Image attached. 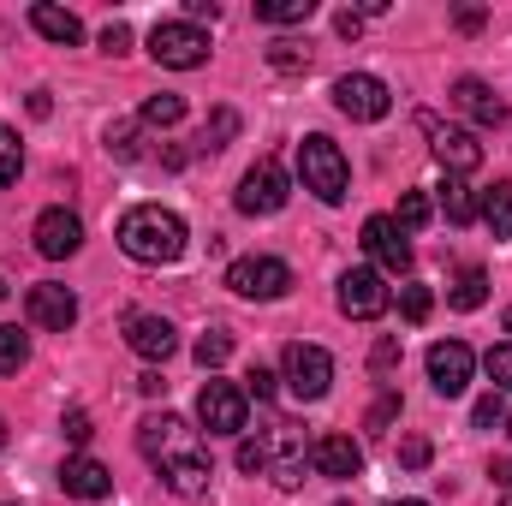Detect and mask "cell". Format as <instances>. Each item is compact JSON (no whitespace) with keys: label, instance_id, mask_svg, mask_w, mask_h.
<instances>
[{"label":"cell","instance_id":"7402d4cb","mask_svg":"<svg viewBox=\"0 0 512 506\" xmlns=\"http://www.w3.org/2000/svg\"><path fill=\"white\" fill-rule=\"evenodd\" d=\"M477 215L489 221V233H495V239H512V179H501V185L477 203Z\"/></svg>","mask_w":512,"mask_h":506},{"label":"cell","instance_id":"7a4b0ae2","mask_svg":"<svg viewBox=\"0 0 512 506\" xmlns=\"http://www.w3.org/2000/svg\"><path fill=\"white\" fill-rule=\"evenodd\" d=\"M185 245H191L185 221H179L173 209H161V203H137V209H126V221H120V251H126L131 262H143V268L179 262Z\"/></svg>","mask_w":512,"mask_h":506},{"label":"cell","instance_id":"f6af8a7d","mask_svg":"<svg viewBox=\"0 0 512 506\" xmlns=\"http://www.w3.org/2000/svg\"><path fill=\"white\" fill-rule=\"evenodd\" d=\"M453 24H459V30H483V6H459Z\"/></svg>","mask_w":512,"mask_h":506},{"label":"cell","instance_id":"8d00e7d4","mask_svg":"<svg viewBox=\"0 0 512 506\" xmlns=\"http://www.w3.org/2000/svg\"><path fill=\"white\" fill-rule=\"evenodd\" d=\"M399 465H405V471H423V465H429V441H423V435H405V441H399Z\"/></svg>","mask_w":512,"mask_h":506},{"label":"cell","instance_id":"7bdbcfd3","mask_svg":"<svg viewBox=\"0 0 512 506\" xmlns=\"http://www.w3.org/2000/svg\"><path fill=\"white\" fill-rule=\"evenodd\" d=\"M370 364H376V370H393V364H399V340H376Z\"/></svg>","mask_w":512,"mask_h":506},{"label":"cell","instance_id":"f35d334b","mask_svg":"<svg viewBox=\"0 0 512 506\" xmlns=\"http://www.w3.org/2000/svg\"><path fill=\"white\" fill-rule=\"evenodd\" d=\"M245 399H262V405H268V399H274V376H268V370H262V364H256L251 376H245Z\"/></svg>","mask_w":512,"mask_h":506},{"label":"cell","instance_id":"5b68a950","mask_svg":"<svg viewBox=\"0 0 512 506\" xmlns=\"http://www.w3.org/2000/svg\"><path fill=\"white\" fill-rule=\"evenodd\" d=\"M149 54H155V66L197 72V66L209 60V36H203V24H191V18H161V24L149 30Z\"/></svg>","mask_w":512,"mask_h":506},{"label":"cell","instance_id":"83f0119b","mask_svg":"<svg viewBox=\"0 0 512 506\" xmlns=\"http://www.w3.org/2000/svg\"><path fill=\"white\" fill-rule=\"evenodd\" d=\"M137 120H143V126H179V120H185V96H167V90H161V96H149V102H143V114H137Z\"/></svg>","mask_w":512,"mask_h":506},{"label":"cell","instance_id":"c3c4849f","mask_svg":"<svg viewBox=\"0 0 512 506\" xmlns=\"http://www.w3.org/2000/svg\"><path fill=\"white\" fill-rule=\"evenodd\" d=\"M137 387H143V393H149V399H155V393H167V381L155 376V370H143V376H137Z\"/></svg>","mask_w":512,"mask_h":506},{"label":"cell","instance_id":"cb8c5ba5","mask_svg":"<svg viewBox=\"0 0 512 506\" xmlns=\"http://www.w3.org/2000/svg\"><path fill=\"white\" fill-rule=\"evenodd\" d=\"M316 0H256V18L262 24H310Z\"/></svg>","mask_w":512,"mask_h":506},{"label":"cell","instance_id":"bcb514c9","mask_svg":"<svg viewBox=\"0 0 512 506\" xmlns=\"http://www.w3.org/2000/svg\"><path fill=\"white\" fill-rule=\"evenodd\" d=\"M334 30H340V36H358V30H364V18H358V12H352V6H346V12H340V18H334Z\"/></svg>","mask_w":512,"mask_h":506},{"label":"cell","instance_id":"1f68e13d","mask_svg":"<svg viewBox=\"0 0 512 506\" xmlns=\"http://www.w3.org/2000/svg\"><path fill=\"white\" fill-rule=\"evenodd\" d=\"M268 66H274V72H304V66H310V48L292 42V36H280V42L268 48Z\"/></svg>","mask_w":512,"mask_h":506},{"label":"cell","instance_id":"74e56055","mask_svg":"<svg viewBox=\"0 0 512 506\" xmlns=\"http://www.w3.org/2000/svg\"><path fill=\"white\" fill-rule=\"evenodd\" d=\"M471 417H477V429H495V423L507 417V399H501V393H489V399H477V411H471Z\"/></svg>","mask_w":512,"mask_h":506},{"label":"cell","instance_id":"9c48e42d","mask_svg":"<svg viewBox=\"0 0 512 506\" xmlns=\"http://www.w3.org/2000/svg\"><path fill=\"white\" fill-rule=\"evenodd\" d=\"M334 108H340L346 120H364V126H376V120H387L393 96H387L382 78H370V72H346V78H334Z\"/></svg>","mask_w":512,"mask_h":506},{"label":"cell","instance_id":"db71d44e","mask_svg":"<svg viewBox=\"0 0 512 506\" xmlns=\"http://www.w3.org/2000/svg\"><path fill=\"white\" fill-rule=\"evenodd\" d=\"M501 506H512V495H507V501H501Z\"/></svg>","mask_w":512,"mask_h":506},{"label":"cell","instance_id":"8fae6325","mask_svg":"<svg viewBox=\"0 0 512 506\" xmlns=\"http://www.w3.org/2000/svg\"><path fill=\"white\" fill-rule=\"evenodd\" d=\"M387 304H393V292H387V280L376 268H346L340 274V310L352 322H376V316H387Z\"/></svg>","mask_w":512,"mask_h":506},{"label":"cell","instance_id":"5bb4252c","mask_svg":"<svg viewBox=\"0 0 512 506\" xmlns=\"http://www.w3.org/2000/svg\"><path fill=\"white\" fill-rule=\"evenodd\" d=\"M24 316H30L36 328H54V334H66V328L78 322V298H72V286H60V280H42V286H30V292H24Z\"/></svg>","mask_w":512,"mask_h":506},{"label":"cell","instance_id":"ba28073f","mask_svg":"<svg viewBox=\"0 0 512 506\" xmlns=\"http://www.w3.org/2000/svg\"><path fill=\"white\" fill-rule=\"evenodd\" d=\"M280 364H286V393H292V399H304V405H310V399H322V393H328V381H334V358H328L322 346H304V340H292Z\"/></svg>","mask_w":512,"mask_h":506},{"label":"cell","instance_id":"d6a6232c","mask_svg":"<svg viewBox=\"0 0 512 506\" xmlns=\"http://www.w3.org/2000/svg\"><path fill=\"white\" fill-rule=\"evenodd\" d=\"M233 137H239V114H233V108H215V120L203 126V149L215 155V149H227Z\"/></svg>","mask_w":512,"mask_h":506},{"label":"cell","instance_id":"277c9868","mask_svg":"<svg viewBox=\"0 0 512 506\" xmlns=\"http://www.w3.org/2000/svg\"><path fill=\"white\" fill-rule=\"evenodd\" d=\"M262 447V477H274V489H298L304 483V465H310V447H304V429L298 423H268V435H256Z\"/></svg>","mask_w":512,"mask_h":506},{"label":"cell","instance_id":"ab89813d","mask_svg":"<svg viewBox=\"0 0 512 506\" xmlns=\"http://www.w3.org/2000/svg\"><path fill=\"white\" fill-rule=\"evenodd\" d=\"M131 48V24H108L102 30V54H126Z\"/></svg>","mask_w":512,"mask_h":506},{"label":"cell","instance_id":"f1b7e54d","mask_svg":"<svg viewBox=\"0 0 512 506\" xmlns=\"http://www.w3.org/2000/svg\"><path fill=\"white\" fill-rule=\"evenodd\" d=\"M429 310H435V292H429L423 280H405V286H399V316H405V322H429Z\"/></svg>","mask_w":512,"mask_h":506},{"label":"cell","instance_id":"2e32d148","mask_svg":"<svg viewBox=\"0 0 512 506\" xmlns=\"http://www.w3.org/2000/svg\"><path fill=\"white\" fill-rule=\"evenodd\" d=\"M364 251L376 256V274H405V268H411L405 227H399L393 215H370V221H364Z\"/></svg>","mask_w":512,"mask_h":506},{"label":"cell","instance_id":"d6986e66","mask_svg":"<svg viewBox=\"0 0 512 506\" xmlns=\"http://www.w3.org/2000/svg\"><path fill=\"white\" fill-rule=\"evenodd\" d=\"M310 465H316L322 477L346 483V477L364 471V447H358L352 435H316V441H310Z\"/></svg>","mask_w":512,"mask_h":506},{"label":"cell","instance_id":"f5cc1de1","mask_svg":"<svg viewBox=\"0 0 512 506\" xmlns=\"http://www.w3.org/2000/svg\"><path fill=\"white\" fill-rule=\"evenodd\" d=\"M0 304H6V280H0Z\"/></svg>","mask_w":512,"mask_h":506},{"label":"cell","instance_id":"7c38bea8","mask_svg":"<svg viewBox=\"0 0 512 506\" xmlns=\"http://www.w3.org/2000/svg\"><path fill=\"white\" fill-rule=\"evenodd\" d=\"M423 131H429V149H435V161L447 167V179H465V173L483 167V143H477V131L435 126V120H423Z\"/></svg>","mask_w":512,"mask_h":506},{"label":"cell","instance_id":"4316f807","mask_svg":"<svg viewBox=\"0 0 512 506\" xmlns=\"http://www.w3.org/2000/svg\"><path fill=\"white\" fill-rule=\"evenodd\" d=\"M191 352H197V364H203V370H221V364L233 358V328H209Z\"/></svg>","mask_w":512,"mask_h":506},{"label":"cell","instance_id":"4fadbf2b","mask_svg":"<svg viewBox=\"0 0 512 506\" xmlns=\"http://www.w3.org/2000/svg\"><path fill=\"white\" fill-rule=\"evenodd\" d=\"M471 370H477V358H471L465 340H435V346H429V387H435L441 399H459V393L471 387Z\"/></svg>","mask_w":512,"mask_h":506},{"label":"cell","instance_id":"681fc988","mask_svg":"<svg viewBox=\"0 0 512 506\" xmlns=\"http://www.w3.org/2000/svg\"><path fill=\"white\" fill-rule=\"evenodd\" d=\"M387 506H429V501H387Z\"/></svg>","mask_w":512,"mask_h":506},{"label":"cell","instance_id":"ffe728a7","mask_svg":"<svg viewBox=\"0 0 512 506\" xmlns=\"http://www.w3.org/2000/svg\"><path fill=\"white\" fill-rule=\"evenodd\" d=\"M453 108H459L471 126H483V131L507 126V102H501L483 78H459V84H453Z\"/></svg>","mask_w":512,"mask_h":506},{"label":"cell","instance_id":"44dd1931","mask_svg":"<svg viewBox=\"0 0 512 506\" xmlns=\"http://www.w3.org/2000/svg\"><path fill=\"white\" fill-rule=\"evenodd\" d=\"M30 24H36V36H48V42H60V48L84 42V24H78L66 6H48V0H36V6H30Z\"/></svg>","mask_w":512,"mask_h":506},{"label":"cell","instance_id":"ac0fdd59","mask_svg":"<svg viewBox=\"0 0 512 506\" xmlns=\"http://www.w3.org/2000/svg\"><path fill=\"white\" fill-rule=\"evenodd\" d=\"M60 489H66L72 501H108V495H114V471H108L102 459H90V453H72V459L60 465Z\"/></svg>","mask_w":512,"mask_h":506},{"label":"cell","instance_id":"ee69618b","mask_svg":"<svg viewBox=\"0 0 512 506\" xmlns=\"http://www.w3.org/2000/svg\"><path fill=\"white\" fill-rule=\"evenodd\" d=\"M185 12H191V24H197V18H209V24L221 18V6H215V0H185Z\"/></svg>","mask_w":512,"mask_h":506},{"label":"cell","instance_id":"60d3db41","mask_svg":"<svg viewBox=\"0 0 512 506\" xmlns=\"http://www.w3.org/2000/svg\"><path fill=\"white\" fill-rule=\"evenodd\" d=\"M393 417H399V399L387 393V399H376V411H370V435H382V429L393 423Z\"/></svg>","mask_w":512,"mask_h":506},{"label":"cell","instance_id":"7dc6e473","mask_svg":"<svg viewBox=\"0 0 512 506\" xmlns=\"http://www.w3.org/2000/svg\"><path fill=\"white\" fill-rule=\"evenodd\" d=\"M489 477H495V489H507V495H512V465H507V459H495V465H489Z\"/></svg>","mask_w":512,"mask_h":506},{"label":"cell","instance_id":"9a60e30c","mask_svg":"<svg viewBox=\"0 0 512 506\" xmlns=\"http://www.w3.org/2000/svg\"><path fill=\"white\" fill-rule=\"evenodd\" d=\"M30 239H36V251L48 256V262H66V256H78V245H84V221L72 209H42L36 227H30Z\"/></svg>","mask_w":512,"mask_h":506},{"label":"cell","instance_id":"e575fe53","mask_svg":"<svg viewBox=\"0 0 512 506\" xmlns=\"http://www.w3.org/2000/svg\"><path fill=\"white\" fill-rule=\"evenodd\" d=\"M483 370H489V381H495V393H512V340L507 346H489Z\"/></svg>","mask_w":512,"mask_h":506},{"label":"cell","instance_id":"f907efd6","mask_svg":"<svg viewBox=\"0 0 512 506\" xmlns=\"http://www.w3.org/2000/svg\"><path fill=\"white\" fill-rule=\"evenodd\" d=\"M501 328H507V334H512V310H507V316H501Z\"/></svg>","mask_w":512,"mask_h":506},{"label":"cell","instance_id":"603a6c76","mask_svg":"<svg viewBox=\"0 0 512 506\" xmlns=\"http://www.w3.org/2000/svg\"><path fill=\"white\" fill-rule=\"evenodd\" d=\"M447 304H453V310H483V304H489V274H483V268H465V274L453 280Z\"/></svg>","mask_w":512,"mask_h":506},{"label":"cell","instance_id":"f546056e","mask_svg":"<svg viewBox=\"0 0 512 506\" xmlns=\"http://www.w3.org/2000/svg\"><path fill=\"white\" fill-rule=\"evenodd\" d=\"M30 364V334L18 328H0V376H18Z\"/></svg>","mask_w":512,"mask_h":506},{"label":"cell","instance_id":"e0dca14e","mask_svg":"<svg viewBox=\"0 0 512 506\" xmlns=\"http://www.w3.org/2000/svg\"><path fill=\"white\" fill-rule=\"evenodd\" d=\"M126 346L137 352V358H149V364H167V358H173V346H179V334H173V322H167V316L131 310V316H126Z\"/></svg>","mask_w":512,"mask_h":506},{"label":"cell","instance_id":"836d02e7","mask_svg":"<svg viewBox=\"0 0 512 506\" xmlns=\"http://www.w3.org/2000/svg\"><path fill=\"white\" fill-rule=\"evenodd\" d=\"M18 173H24V143L18 131L0 126V185H18Z\"/></svg>","mask_w":512,"mask_h":506},{"label":"cell","instance_id":"d4e9b609","mask_svg":"<svg viewBox=\"0 0 512 506\" xmlns=\"http://www.w3.org/2000/svg\"><path fill=\"white\" fill-rule=\"evenodd\" d=\"M143 120H114V126H108V155H114V161H137V155H143Z\"/></svg>","mask_w":512,"mask_h":506},{"label":"cell","instance_id":"3957f363","mask_svg":"<svg viewBox=\"0 0 512 506\" xmlns=\"http://www.w3.org/2000/svg\"><path fill=\"white\" fill-rule=\"evenodd\" d=\"M298 179H304V191H316L322 203H346L352 167H346V155H340V143H334V137L310 131V137L298 143Z\"/></svg>","mask_w":512,"mask_h":506},{"label":"cell","instance_id":"d590c367","mask_svg":"<svg viewBox=\"0 0 512 506\" xmlns=\"http://www.w3.org/2000/svg\"><path fill=\"white\" fill-rule=\"evenodd\" d=\"M60 429H66V441H72V447H90V435H96L90 411H66V417H60Z\"/></svg>","mask_w":512,"mask_h":506},{"label":"cell","instance_id":"11a10c76","mask_svg":"<svg viewBox=\"0 0 512 506\" xmlns=\"http://www.w3.org/2000/svg\"><path fill=\"white\" fill-rule=\"evenodd\" d=\"M507 435H512V423H507Z\"/></svg>","mask_w":512,"mask_h":506},{"label":"cell","instance_id":"4dcf8cb0","mask_svg":"<svg viewBox=\"0 0 512 506\" xmlns=\"http://www.w3.org/2000/svg\"><path fill=\"white\" fill-rule=\"evenodd\" d=\"M429 215H435L429 191H405V197H399V215H393V221H399L405 233H417V227H429Z\"/></svg>","mask_w":512,"mask_h":506},{"label":"cell","instance_id":"484cf974","mask_svg":"<svg viewBox=\"0 0 512 506\" xmlns=\"http://www.w3.org/2000/svg\"><path fill=\"white\" fill-rule=\"evenodd\" d=\"M441 209H447V221H453V227L477 221V197H471V185H465V179H447V191H441Z\"/></svg>","mask_w":512,"mask_h":506},{"label":"cell","instance_id":"6da1fadb","mask_svg":"<svg viewBox=\"0 0 512 506\" xmlns=\"http://www.w3.org/2000/svg\"><path fill=\"white\" fill-rule=\"evenodd\" d=\"M137 453L161 471V483L173 489V495H203L209 489V447H203V435L185 423V417H173V411H161V417H143L137 423Z\"/></svg>","mask_w":512,"mask_h":506},{"label":"cell","instance_id":"30bf717a","mask_svg":"<svg viewBox=\"0 0 512 506\" xmlns=\"http://www.w3.org/2000/svg\"><path fill=\"white\" fill-rule=\"evenodd\" d=\"M245 411H251L245 387H233V381H203V393H197V417H203L209 435H239V429H245Z\"/></svg>","mask_w":512,"mask_h":506},{"label":"cell","instance_id":"52a82bcc","mask_svg":"<svg viewBox=\"0 0 512 506\" xmlns=\"http://www.w3.org/2000/svg\"><path fill=\"white\" fill-rule=\"evenodd\" d=\"M286 197H292V179H286V167H280L274 155H262L251 173L239 179V209H245V215H280Z\"/></svg>","mask_w":512,"mask_h":506},{"label":"cell","instance_id":"8992f818","mask_svg":"<svg viewBox=\"0 0 512 506\" xmlns=\"http://www.w3.org/2000/svg\"><path fill=\"white\" fill-rule=\"evenodd\" d=\"M227 286H233L239 298L274 304V298H286V292H292V268H286L280 256H239V262L227 268Z\"/></svg>","mask_w":512,"mask_h":506},{"label":"cell","instance_id":"b9f144b4","mask_svg":"<svg viewBox=\"0 0 512 506\" xmlns=\"http://www.w3.org/2000/svg\"><path fill=\"white\" fill-rule=\"evenodd\" d=\"M239 471L245 477H262V447L256 441H239Z\"/></svg>","mask_w":512,"mask_h":506},{"label":"cell","instance_id":"816d5d0a","mask_svg":"<svg viewBox=\"0 0 512 506\" xmlns=\"http://www.w3.org/2000/svg\"><path fill=\"white\" fill-rule=\"evenodd\" d=\"M0 447H6V417H0Z\"/></svg>","mask_w":512,"mask_h":506}]
</instances>
